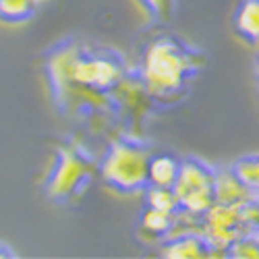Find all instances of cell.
<instances>
[{"label":"cell","instance_id":"1","mask_svg":"<svg viewBox=\"0 0 259 259\" xmlns=\"http://www.w3.org/2000/svg\"><path fill=\"white\" fill-rule=\"evenodd\" d=\"M189 58L172 39H158L143 58V79L154 92H175L189 71Z\"/></svg>","mask_w":259,"mask_h":259},{"label":"cell","instance_id":"2","mask_svg":"<svg viewBox=\"0 0 259 259\" xmlns=\"http://www.w3.org/2000/svg\"><path fill=\"white\" fill-rule=\"evenodd\" d=\"M213 179L215 172L207 168L203 162L185 160L181 162L177 183L172 187L179 199V209H187L191 213H205L213 203Z\"/></svg>","mask_w":259,"mask_h":259},{"label":"cell","instance_id":"3","mask_svg":"<svg viewBox=\"0 0 259 259\" xmlns=\"http://www.w3.org/2000/svg\"><path fill=\"white\" fill-rule=\"evenodd\" d=\"M147 166L149 154L143 147L116 145L104 160L102 175L110 185L122 191H133L147 183Z\"/></svg>","mask_w":259,"mask_h":259},{"label":"cell","instance_id":"4","mask_svg":"<svg viewBox=\"0 0 259 259\" xmlns=\"http://www.w3.org/2000/svg\"><path fill=\"white\" fill-rule=\"evenodd\" d=\"M247 232H251V228L245 222L243 207L213 203L205 213H201V234L211 251L222 249L226 253L228 247Z\"/></svg>","mask_w":259,"mask_h":259},{"label":"cell","instance_id":"5","mask_svg":"<svg viewBox=\"0 0 259 259\" xmlns=\"http://www.w3.org/2000/svg\"><path fill=\"white\" fill-rule=\"evenodd\" d=\"M71 79L90 85V88H110L120 79V69L118 64L108 60V58H81L75 60Z\"/></svg>","mask_w":259,"mask_h":259},{"label":"cell","instance_id":"6","mask_svg":"<svg viewBox=\"0 0 259 259\" xmlns=\"http://www.w3.org/2000/svg\"><path fill=\"white\" fill-rule=\"evenodd\" d=\"M85 175H88V162L77 154H62L58 168L48 185V193L52 197H67L77 189Z\"/></svg>","mask_w":259,"mask_h":259},{"label":"cell","instance_id":"7","mask_svg":"<svg viewBox=\"0 0 259 259\" xmlns=\"http://www.w3.org/2000/svg\"><path fill=\"white\" fill-rule=\"evenodd\" d=\"M255 195L257 193H253L239 177H236L234 170L215 172V179H213V199H215V203L245 207Z\"/></svg>","mask_w":259,"mask_h":259},{"label":"cell","instance_id":"8","mask_svg":"<svg viewBox=\"0 0 259 259\" xmlns=\"http://www.w3.org/2000/svg\"><path fill=\"white\" fill-rule=\"evenodd\" d=\"M162 255L175 257V259H197V257H209L211 247L203 239V234L189 232V234L175 236V239L162 249Z\"/></svg>","mask_w":259,"mask_h":259},{"label":"cell","instance_id":"9","mask_svg":"<svg viewBox=\"0 0 259 259\" xmlns=\"http://www.w3.org/2000/svg\"><path fill=\"white\" fill-rule=\"evenodd\" d=\"M179 168L181 162H177L172 156H154L149 158V166H147V181L154 187H168L172 189L179 177Z\"/></svg>","mask_w":259,"mask_h":259},{"label":"cell","instance_id":"10","mask_svg":"<svg viewBox=\"0 0 259 259\" xmlns=\"http://www.w3.org/2000/svg\"><path fill=\"white\" fill-rule=\"evenodd\" d=\"M236 31L247 39H259V0H245L236 11Z\"/></svg>","mask_w":259,"mask_h":259},{"label":"cell","instance_id":"11","mask_svg":"<svg viewBox=\"0 0 259 259\" xmlns=\"http://www.w3.org/2000/svg\"><path fill=\"white\" fill-rule=\"evenodd\" d=\"M172 220H175V211H164V209H156V207H147L141 224L145 230L154 232V234H166L172 228Z\"/></svg>","mask_w":259,"mask_h":259},{"label":"cell","instance_id":"12","mask_svg":"<svg viewBox=\"0 0 259 259\" xmlns=\"http://www.w3.org/2000/svg\"><path fill=\"white\" fill-rule=\"evenodd\" d=\"M232 170L253 193L259 195V156H245L232 166Z\"/></svg>","mask_w":259,"mask_h":259},{"label":"cell","instance_id":"13","mask_svg":"<svg viewBox=\"0 0 259 259\" xmlns=\"http://www.w3.org/2000/svg\"><path fill=\"white\" fill-rule=\"evenodd\" d=\"M226 257L234 259H259V236L247 232L239 236L226 251Z\"/></svg>","mask_w":259,"mask_h":259},{"label":"cell","instance_id":"14","mask_svg":"<svg viewBox=\"0 0 259 259\" xmlns=\"http://www.w3.org/2000/svg\"><path fill=\"white\" fill-rule=\"evenodd\" d=\"M147 205L164 209V211H177L179 209V199L175 195V191L168 187H149L147 191Z\"/></svg>","mask_w":259,"mask_h":259},{"label":"cell","instance_id":"15","mask_svg":"<svg viewBox=\"0 0 259 259\" xmlns=\"http://www.w3.org/2000/svg\"><path fill=\"white\" fill-rule=\"evenodd\" d=\"M33 13V0H0V17L19 21Z\"/></svg>","mask_w":259,"mask_h":259},{"label":"cell","instance_id":"16","mask_svg":"<svg viewBox=\"0 0 259 259\" xmlns=\"http://www.w3.org/2000/svg\"><path fill=\"white\" fill-rule=\"evenodd\" d=\"M243 215H245V222L249 224V228L255 230V232H259V195H255L243 207Z\"/></svg>","mask_w":259,"mask_h":259},{"label":"cell","instance_id":"17","mask_svg":"<svg viewBox=\"0 0 259 259\" xmlns=\"http://www.w3.org/2000/svg\"><path fill=\"white\" fill-rule=\"evenodd\" d=\"M158 15H168V0H145Z\"/></svg>","mask_w":259,"mask_h":259}]
</instances>
